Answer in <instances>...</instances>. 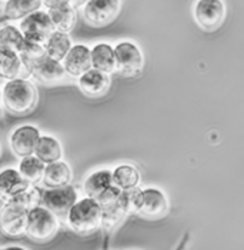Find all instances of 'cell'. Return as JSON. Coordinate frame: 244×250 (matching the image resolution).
<instances>
[{"mask_svg":"<svg viewBox=\"0 0 244 250\" xmlns=\"http://www.w3.org/2000/svg\"><path fill=\"white\" fill-rule=\"evenodd\" d=\"M38 104V90L26 79H13L6 82L1 89V106L13 116H24L33 112Z\"/></svg>","mask_w":244,"mask_h":250,"instance_id":"cell-1","label":"cell"},{"mask_svg":"<svg viewBox=\"0 0 244 250\" xmlns=\"http://www.w3.org/2000/svg\"><path fill=\"white\" fill-rule=\"evenodd\" d=\"M103 209L97 200L90 197H83L76 202V205L67 213V225L72 230L87 236L102 229Z\"/></svg>","mask_w":244,"mask_h":250,"instance_id":"cell-2","label":"cell"},{"mask_svg":"<svg viewBox=\"0 0 244 250\" xmlns=\"http://www.w3.org/2000/svg\"><path fill=\"white\" fill-rule=\"evenodd\" d=\"M59 230V219L47 208L39 205L29 210L26 234L35 242H47L56 236Z\"/></svg>","mask_w":244,"mask_h":250,"instance_id":"cell-3","label":"cell"},{"mask_svg":"<svg viewBox=\"0 0 244 250\" xmlns=\"http://www.w3.org/2000/svg\"><path fill=\"white\" fill-rule=\"evenodd\" d=\"M169 212V202L166 194L159 189H137L133 199V213L149 219L159 220Z\"/></svg>","mask_w":244,"mask_h":250,"instance_id":"cell-4","label":"cell"},{"mask_svg":"<svg viewBox=\"0 0 244 250\" xmlns=\"http://www.w3.org/2000/svg\"><path fill=\"white\" fill-rule=\"evenodd\" d=\"M21 60L27 73L32 75L35 79H38L41 83H57L67 76L61 62L49 58L46 52L38 56H32V58L21 56Z\"/></svg>","mask_w":244,"mask_h":250,"instance_id":"cell-5","label":"cell"},{"mask_svg":"<svg viewBox=\"0 0 244 250\" xmlns=\"http://www.w3.org/2000/svg\"><path fill=\"white\" fill-rule=\"evenodd\" d=\"M30 208L20 202H7L0 209V231L9 237L26 234V223Z\"/></svg>","mask_w":244,"mask_h":250,"instance_id":"cell-6","label":"cell"},{"mask_svg":"<svg viewBox=\"0 0 244 250\" xmlns=\"http://www.w3.org/2000/svg\"><path fill=\"white\" fill-rule=\"evenodd\" d=\"M19 29L27 42L40 44V46H44L47 39L50 38L52 33L55 32V27H53V23L50 20L49 13L41 12V10H38V12L26 16L24 19H21Z\"/></svg>","mask_w":244,"mask_h":250,"instance_id":"cell-7","label":"cell"},{"mask_svg":"<svg viewBox=\"0 0 244 250\" xmlns=\"http://www.w3.org/2000/svg\"><path fill=\"white\" fill-rule=\"evenodd\" d=\"M116 72L124 77H137L143 70V55L132 42H120L114 47Z\"/></svg>","mask_w":244,"mask_h":250,"instance_id":"cell-8","label":"cell"},{"mask_svg":"<svg viewBox=\"0 0 244 250\" xmlns=\"http://www.w3.org/2000/svg\"><path fill=\"white\" fill-rule=\"evenodd\" d=\"M120 13V0H90L83 7V18L92 27L112 24Z\"/></svg>","mask_w":244,"mask_h":250,"instance_id":"cell-9","label":"cell"},{"mask_svg":"<svg viewBox=\"0 0 244 250\" xmlns=\"http://www.w3.org/2000/svg\"><path fill=\"white\" fill-rule=\"evenodd\" d=\"M76 202H77V192L75 186L72 185L56 188V189H44L41 190V196H40V205L47 208L56 216L60 214L67 216V213L75 206Z\"/></svg>","mask_w":244,"mask_h":250,"instance_id":"cell-10","label":"cell"},{"mask_svg":"<svg viewBox=\"0 0 244 250\" xmlns=\"http://www.w3.org/2000/svg\"><path fill=\"white\" fill-rule=\"evenodd\" d=\"M225 18V6L222 0H199L194 6V19L207 32L219 29Z\"/></svg>","mask_w":244,"mask_h":250,"instance_id":"cell-11","label":"cell"},{"mask_svg":"<svg viewBox=\"0 0 244 250\" xmlns=\"http://www.w3.org/2000/svg\"><path fill=\"white\" fill-rule=\"evenodd\" d=\"M137 189L133 190H124L122 192L120 197L107 208L103 209V220H102V230L104 233H110L117 228V225L133 212V199Z\"/></svg>","mask_w":244,"mask_h":250,"instance_id":"cell-12","label":"cell"},{"mask_svg":"<svg viewBox=\"0 0 244 250\" xmlns=\"http://www.w3.org/2000/svg\"><path fill=\"white\" fill-rule=\"evenodd\" d=\"M40 139V132L33 125H24L16 127L9 136V145L13 153L23 159L35 154L36 146Z\"/></svg>","mask_w":244,"mask_h":250,"instance_id":"cell-13","label":"cell"},{"mask_svg":"<svg viewBox=\"0 0 244 250\" xmlns=\"http://www.w3.org/2000/svg\"><path fill=\"white\" fill-rule=\"evenodd\" d=\"M32 188L16 169H4L0 172V200L3 203L19 199Z\"/></svg>","mask_w":244,"mask_h":250,"instance_id":"cell-14","label":"cell"},{"mask_svg":"<svg viewBox=\"0 0 244 250\" xmlns=\"http://www.w3.org/2000/svg\"><path fill=\"white\" fill-rule=\"evenodd\" d=\"M64 72L67 76L79 77L83 76L92 67V53L90 49L84 44H75L72 46L70 52L61 62Z\"/></svg>","mask_w":244,"mask_h":250,"instance_id":"cell-15","label":"cell"},{"mask_svg":"<svg viewBox=\"0 0 244 250\" xmlns=\"http://www.w3.org/2000/svg\"><path fill=\"white\" fill-rule=\"evenodd\" d=\"M77 84L84 96L94 99V97L104 96L109 92L112 80H110V75H106L96 69H90L83 76L79 77Z\"/></svg>","mask_w":244,"mask_h":250,"instance_id":"cell-16","label":"cell"},{"mask_svg":"<svg viewBox=\"0 0 244 250\" xmlns=\"http://www.w3.org/2000/svg\"><path fill=\"white\" fill-rule=\"evenodd\" d=\"M72 169L66 162H56V163H50L46 165L44 169V176L41 183L44 185L46 189H56V188H63L70 185L72 182Z\"/></svg>","mask_w":244,"mask_h":250,"instance_id":"cell-17","label":"cell"},{"mask_svg":"<svg viewBox=\"0 0 244 250\" xmlns=\"http://www.w3.org/2000/svg\"><path fill=\"white\" fill-rule=\"evenodd\" d=\"M113 185V173L107 169H102L89 174L83 183V190L86 197L97 200L106 190H109Z\"/></svg>","mask_w":244,"mask_h":250,"instance_id":"cell-18","label":"cell"},{"mask_svg":"<svg viewBox=\"0 0 244 250\" xmlns=\"http://www.w3.org/2000/svg\"><path fill=\"white\" fill-rule=\"evenodd\" d=\"M23 70H26V67L19 53L0 46V79L7 82L19 79Z\"/></svg>","mask_w":244,"mask_h":250,"instance_id":"cell-19","label":"cell"},{"mask_svg":"<svg viewBox=\"0 0 244 250\" xmlns=\"http://www.w3.org/2000/svg\"><path fill=\"white\" fill-rule=\"evenodd\" d=\"M92 53V67L110 75L116 72V58H114V47L109 43H97L90 49Z\"/></svg>","mask_w":244,"mask_h":250,"instance_id":"cell-20","label":"cell"},{"mask_svg":"<svg viewBox=\"0 0 244 250\" xmlns=\"http://www.w3.org/2000/svg\"><path fill=\"white\" fill-rule=\"evenodd\" d=\"M35 156L39 157L44 165H50V163H56L61 160L63 156V149L60 142L53 136H40L39 139Z\"/></svg>","mask_w":244,"mask_h":250,"instance_id":"cell-21","label":"cell"},{"mask_svg":"<svg viewBox=\"0 0 244 250\" xmlns=\"http://www.w3.org/2000/svg\"><path fill=\"white\" fill-rule=\"evenodd\" d=\"M72 46H73L72 40L67 33H61V32L55 30L52 33V36L44 43V52L49 58L55 59L57 62H63L64 58L67 56V53L70 52Z\"/></svg>","mask_w":244,"mask_h":250,"instance_id":"cell-22","label":"cell"},{"mask_svg":"<svg viewBox=\"0 0 244 250\" xmlns=\"http://www.w3.org/2000/svg\"><path fill=\"white\" fill-rule=\"evenodd\" d=\"M44 169H46V165L35 154H32V156L20 159L18 170L29 185L36 186L38 183H41V180H43Z\"/></svg>","mask_w":244,"mask_h":250,"instance_id":"cell-23","label":"cell"},{"mask_svg":"<svg viewBox=\"0 0 244 250\" xmlns=\"http://www.w3.org/2000/svg\"><path fill=\"white\" fill-rule=\"evenodd\" d=\"M41 0H7L4 4V16L9 20H21L38 12Z\"/></svg>","mask_w":244,"mask_h":250,"instance_id":"cell-24","label":"cell"},{"mask_svg":"<svg viewBox=\"0 0 244 250\" xmlns=\"http://www.w3.org/2000/svg\"><path fill=\"white\" fill-rule=\"evenodd\" d=\"M27 43L29 42L21 35L19 27L13 24H4L3 27H0V46L1 47L10 49L21 55L26 50Z\"/></svg>","mask_w":244,"mask_h":250,"instance_id":"cell-25","label":"cell"},{"mask_svg":"<svg viewBox=\"0 0 244 250\" xmlns=\"http://www.w3.org/2000/svg\"><path fill=\"white\" fill-rule=\"evenodd\" d=\"M113 173V183L120 190H133L137 189V185L140 182V173L132 165H120L117 166Z\"/></svg>","mask_w":244,"mask_h":250,"instance_id":"cell-26","label":"cell"},{"mask_svg":"<svg viewBox=\"0 0 244 250\" xmlns=\"http://www.w3.org/2000/svg\"><path fill=\"white\" fill-rule=\"evenodd\" d=\"M47 13L50 16L55 30H57V32L69 33L75 27L76 10L72 4L66 6V7L55 9V10H49Z\"/></svg>","mask_w":244,"mask_h":250,"instance_id":"cell-27","label":"cell"},{"mask_svg":"<svg viewBox=\"0 0 244 250\" xmlns=\"http://www.w3.org/2000/svg\"><path fill=\"white\" fill-rule=\"evenodd\" d=\"M41 4L47 10H55V9L70 6L72 4V0H41Z\"/></svg>","mask_w":244,"mask_h":250,"instance_id":"cell-28","label":"cell"},{"mask_svg":"<svg viewBox=\"0 0 244 250\" xmlns=\"http://www.w3.org/2000/svg\"><path fill=\"white\" fill-rule=\"evenodd\" d=\"M188 240H190V233H184V236H183V239L180 240V243L177 245V248L176 250H184L186 249V246L188 245Z\"/></svg>","mask_w":244,"mask_h":250,"instance_id":"cell-29","label":"cell"},{"mask_svg":"<svg viewBox=\"0 0 244 250\" xmlns=\"http://www.w3.org/2000/svg\"><path fill=\"white\" fill-rule=\"evenodd\" d=\"M87 1H90V0H72V6L75 9H77V7H84Z\"/></svg>","mask_w":244,"mask_h":250,"instance_id":"cell-30","label":"cell"},{"mask_svg":"<svg viewBox=\"0 0 244 250\" xmlns=\"http://www.w3.org/2000/svg\"><path fill=\"white\" fill-rule=\"evenodd\" d=\"M0 250H26V249H23V248H20V246H9V248H1Z\"/></svg>","mask_w":244,"mask_h":250,"instance_id":"cell-31","label":"cell"},{"mask_svg":"<svg viewBox=\"0 0 244 250\" xmlns=\"http://www.w3.org/2000/svg\"><path fill=\"white\" fill-rule=\"evenodd\" d=\"M0 117H1V90H0Z\"/></svg>","mask_w":244,"mask_h":250,"instance_id":"cell-32","label":"cell"},{"mask_svg":"<svg viewBox=\"0 0 244 250\" xmlns=\"http://www.w3.org/2000/svg\"><path fill=\"white\" fill-rule=\"evenodd\" d=\"M0 1H7V0H0Z\"/></svg>","mask_w":244,"mask_h":250,"instance_id":"cell-33","label":"cell"},{"mask_svg":"<svg viewBox=\"0 0 244 250\" xmlns=\"http://www.w3.org/2000/svg\"><path fill=\"white\" fill-rule=\"evenodd\" d=\"M0 154H1V149H0Z\"/></svg>","mask_w":244,"mask_h":250,"instance_id":"cell-34","label":"cell"}]
</instances>
